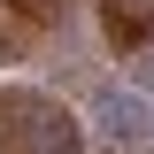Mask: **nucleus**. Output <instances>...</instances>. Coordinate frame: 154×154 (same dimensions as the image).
<instances>
[{"instance_id":"f257e3e1","label":"nucleus","mask_w":154,"mask_h":154,"mask_svg":"<svg viewBox=\"0 0 154 154\" xmlns=\"http://www.w3.org/2000/svg\"><path fill=\"white\" fill-rule=\"evenodd\" d=\"M93 123H100V139H108V146H131L139 131H154V116L139 108L123 85H93Z\"/></svg>"},{"instance_id":"f03ea898","label":"nucleus","mask_w":154,"mask_h":154,"mask_svg":"<svg viewBox=\"0 0 154 154\" xmlns=\"http://www.w3.org/2000/svg\"><path fill=\"white\" fill-rule=\"evenodd\" d=\"M139 77H146V85H154V54H146V62H139Z\"/></svg>"}]
</instances>
